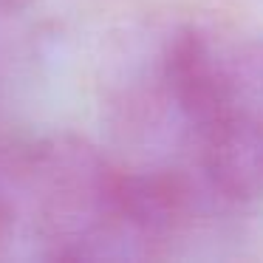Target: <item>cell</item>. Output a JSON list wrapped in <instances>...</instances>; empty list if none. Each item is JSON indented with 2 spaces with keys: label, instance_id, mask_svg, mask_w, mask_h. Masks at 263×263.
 I'll return each instance as SVG.
<instances>
[{
  "label": "cell",
  "instance_id": "obj_1",
  "mask_svg": "<svg viewBox=\"0 0 263 263\" xmlns=\"http://www.w3.org/2000/svg\"><path fill=\"white\" fill-rule=\"evenodd\" d=\"M9 206H6V198L0 195V240L6 238V232H9Z\"/></svg>",
  "mask_w": 263,
  "mask_h": 263
}]
</instances>
